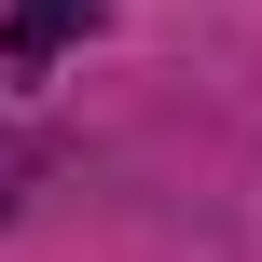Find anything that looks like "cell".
Instances as JSON below:
<instances>
[{
    "mask_svg": "<svg viewBox=\"0 0 262 262\" xmlns=\"http://www.w3.org/2000/svg\"><path fill=\"white\" fill-rule=\"evenodd\" d=\"M97 14H111V0H14V14H0V55H14V69H41V55H55V41H83Z\"/></svg>",
    "mask_w": 262,
    "mask_h": 262,
    "instance_id": "cell-1",
    "label": "cell"
},
{
    "mask_svg": "<svg viewBox=\"0 0 262 262\" xmlns=\"http://www.w3.org/2000/svg\"><path fill=\"white\" fill-rule=\"evenodd\" d=\"M14 193H28V138L0 124V207H14Z\"/></svg>",
    "mask_w": 262,
    "mask_h": 262,
    "instance_id": "cell-2",
    "label": "cell"
}]
</instances>
